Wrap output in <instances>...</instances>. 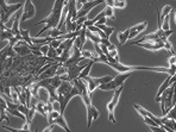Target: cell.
<instances>
[{
  "mask_svg": "<svg viewBox=\"0 0 176 132\" xmlns=\"http://www.w3.org/2000/svg\"><path fill=\"white\" fill-rule=\"evenodd\" d=\"M37 112V110H36V105L35 106H31L30 107V110H29V113H27V116H26V119H27V123L30 124L31 121H32V119H34V116H35V113Z\"/></svg>",
  "mask_w": 176,
  "mask_h": 132,
  "instance_id": "cell-27",
  "label": "cell"
},
{
  "mask_svg": "<svg viewBox=\"0 0 176 132\" xmlns=\"http://www.w3.org/2000/svg\"><path fill=\"white\" fill-rule=\"evenodd\" d=\"M105 2H106V5H107V6L113 7V8H114V1H113V0H106Z\"/></svg>",
  "mask_w": 176,
  "mask_h": 132,
  "instance_id": "cell-45",
  "label": "cell"
},
{
  "mask_svg": "<svg viewBox=\"0 0 176 132\" xmlns=\"http://www.w3.org/2000/svg\"><path fill=\"white\" fill-rule=\"evenodd\" d=\"M55 124H56L57 126H60V127H62L66 132H72V130H70L69 126H68L67 121H66V119H64V117H63V114H61L58 118L55 120Z\"/></svg>",
  "mask_w": 176,
  "mask_h": 132,
  "instance_id": "cell-15",
  "label": "cell"
},
{
  "mask_svg": "<svg viewBox=\"0 0 176 132\" xmlns=\"http://www.w3.org/2000/svg\"><path fill=\"white\" fill-rule=\"evenodd\" d=\"M100 44H101V45L107 46V48H109V46H111V45H112V43L109 42V38H101V40H100Z\"/></svg>",
  "mask_w": 176,
  "mask_h": 132,
  "instance_id": "cell-37",
  "label": "cell"
},
{
  "mask_svg": "<svg viewBox=\"0 0 176 132\" xmlns=\"http://www.w3.org/2000/svg\"><path fill=\"white\" fill-rule=\"evenodd\" d=\"M152 132H161V127L160 126H150Z\"/></svg>",
  "mask_w": 176,
  "mask_h": 132,
  "instance_id": "cell-44",
  "label": "cell"
},
{
  "mask_svg": "<svg viewBox=\"0 0 176 132\" xmlns=\"http://www.w3.org/2000/svg\"><path fill=\"white\" fill-rule=\"evenodd\" d=\"M176 64V56H170L169 59V66H175Z\"/></svg>",
  "mask_w": 176,
  "mask_h": 132,
  "instance_id": "cell-43",
  "label": "cell"
},
{
  "mask_svg": "<svg viewBox=\"0 0 176 132\" xmlns=\"http://www.w3.org/2000/svg\"><path fill=\"white\" fill-rule=\"evenodd\" d=\"M55 125H56V124H53V125H49V126H48V127H47V129H45V130L43 131V132H51V131H53V130H54Z\"/></svg>",
  "mask_w": 176,
  "mask_h": 132,
  "instance_id": "cell-46",
  "label": "cell"
},
{
  "mask_svg": "<svg viewBox=\"0 0 176 132\" xmlns=\"http://www.w3.org/2000/svg\"><path fill=\"white\" fill-rule=\"evenodd\" d=\"M58 67H60V63H55V64H53L48 70H45V72L43 73V75H42L41 78L42 79H51V78L56 76V73H57Z\"/></svg>",
  "mask_w": 176,
  "mask_h": 132,
  "instance_id": "cell-10",
  "label": "cell"
},
{
  "mask_svg": "<svg viewBox=\"0 0 176 132\" xmlns=\"http://www.w3.org/2000/svg\"><path fill=\"white\" fill-rule=\"evenodd\" d=\"M106 21H107V18H101V19L99 20L96 24H95V26H99V25H106Z\"/></svg>",
  "mask_w": 176,
  "mask_h": 132,
  "instance_id": "cell-42",
  "label": "cell"
},
{
  "mask_svg": "<svg viewBox=\"0 0 176 132\" xmlns=\"http://www.w3.org/2000/svg\"><path fill=\"white\" fill-rule=\"evenodd\" d=\"M164 49H167V50H168L173 56L176 55V53L173 50V45H171V43H170L169 40H165V42H164Z\"/></svg>",
  "mask_w": 176,
  "mask_h": 132,
  "instance_id": "cell-30",
  "label": "cell"
},
{
  "mask_svg": "<svg viewBox=\"0 0 176 132\" xmlns=\"http://www.w3.org/2000/svg\"><path fill=\"white\" fill-rule=\"evenodd\" d=\"M62 43H63V40H53L50 42L49 46H51V48H54V49H57V48H60V45H61Z\"/></svg>",
  "mask_w": 176,
  "mask_h": 132,
  "instance_id": "cell-31",
  "label": "cell"
},
{
  "mask_svg": "<svg viewBox=\"0 0 176 132\" xmlns=\"http://www.w3.org/2000/svg\"><path fill=\"white\" fill-rule=\"evenodd\" d=\"M82 2H83V7H82L81 11H79L77 12V19L79 18H83V17H86L89 12H90V10L93 8V7L98 6V5H100L101 2V0H98V1H89V0H82Z\"/></svg>",
  "mask_w": 176,
  "mask_h": 132,
  "instance_id": "cell-6",
  "label": "cell"
},
{
  "mask_svg": "<svg viewBox=\"0 0 176 132\" xmlns=\"http://www.w3.org/2000/svg\"><path fill=\"white\" fill-rule=\"evenodd\" d=\"M32 54L36 55V56H43V54H42L41 51H32Z\"/></svg>",
  "mask_w": 176,
  "mask_h": 132,
  "instance_id": "cell-48",
  "label": "cell"
},
{
  "mask_svg": "<svg viewBox=\"0 0 176 132\" xmlns=\"http://www.w3.org/2000/svg\"><path fill=\"white\" fill-rule=\"evenodd\" d=\"M83 81L87 83L88 93H89L90 95H92V93L94 92L96 88H99V85L95 82V79H94V78H92V76H87V78H85V79H83Z\"/></svg>",
  "mask_w": 176,
  "mask_h": 132,
  "instance_id": "cell-11",
  "label": "cell"
},
{
  "mask_svg": "<svg viewBox=\"0 0 176 132\" xmlns=\"http://www.w3.org/2000/svg\"><path fill=\"white\" fill-rule=\"evenodd\" d=\"M96 27H99L100 30H101L102 32L105 33L107 37H109L112 33L114 32V27H112V26H107V25H99V26H96Z\"/></svg>",
  "mask_w": 176,
  "mask_h": 132,
  "instance_id": "cell-23",
  "label": "cell"
},
{
  "mask_svg": "<svg viewBox=\"0 0 176 132\" xmlns=\"http://www.w3.org/2000/svg\"><path fill=\"white\" fill-rule=\"evenodd\" d=\"M77 8H76V1H69V16H72V20L76 21L77 20Z\"/></svg>",
  "mask_w": 176,
  "mask_h": 132,
  "instance_id": "cell-14",
  "label": "cell"
},
{
  "mask_svg": "<svg viewBox=\"0 0 176 132\" xmlns=\"http://www.w3.org/2000/svg\"><path fill=\"white\" fill-rule=\"evenodd\" d=\"M76 95L80 97V93H79V91H77V88L74 86L73 87V89H72V92L68 93L67 95H64V97H62L61 99H58V102H60V113H61V114H63L64 110H66V107H67V105L69 104V101L73 99L74 97H76Z\"/></svg>",
  "mask_w": 176,
  "mask_h": 132,
  "instance_id": "cell-4",
  "label": "cell"
},
{
  "mask_svg": "<svg viewBox=\"0 0 176 132\" xmlns=\"http://www.w3.org/2000/svg\"><path fill=\"white\" fill-rule=\"evenodd\" d=\"M170 79H171V76L170 75H168V78H167V80L163 82V85L160 88H158V91H157V97L155 98V101L156 102H160L161 101V95H162L163 93L165 92L168 88L170 87Z\"/></svg>",
  "mask_w": 176,
  "mask_h": 132,
  "instance_id": "cell-9",
  "label": "cell"
},
{
  "mask_svg": "<svg viewBox=\"0 0 176 132\" xmlns=\"http://www.w3.org/2000/svg\"><path fill=\"white\" fill-rule=\"evenodd\" d=\"M49 49H50V46L49 45H42L41 46V53L43 54V56H48Z\"/></svg>",
  "mask_w": 176,
  "mask_h": 132,
  "instance_id": "cell-38",
  "label": "cell"
},
{
  "mask_svg": "<svg viewBox=\"0 0 176 132\" xmlns=\"http://www.w3.org/2000/svg\"><path fill=\"white\" fill-rule=\"evenodd\" d=\"M2 127L5 130H7V131H11V132H31L30 130H24V129L18 130V129H13V127H10V126H5V125H2Z\"/></svg>",
  "mask_w": 176,
  "mask_h": 132,
  "instance_id": "cell-32",
  "label": "cell"
},
{
  "mask_svg": "<svg viewBox=\"0 0 176 132\" xmlns=\"http://www.w3.org/2000/svg\"><path fill=\"white\" fill-rule=\"evenodd\" d=\"M0 5H1V11H0V13H1V24L7 23L8 18L11 17V14H13L16 11H18L19 8L24 7L23 2H18V4H14V5L8 6V2L7 1H1Z\"/></svg>",
  "mask_w": 176,
  "mask_h": 132,
  "instance_id": "cell-2",
  "label": "cell"
},
{
  "mask_svg": "<svg viewBox=\"0 0 176 132\" xmlns=\"http://www.w3.org/2000/svg\"><path fill=\"white\" fill-rule=\"evenodd\" d=\"M87 108V127H90V124L93 121V112H92V105L86 107Z\"/></svg>",
  "mask_w": 176,
  "mask_h": 132,
  "instance_id": "cell-26",
  "label": "cell"
},
{
  "mask_svg": "<svg viewBox=\"0 0 176 132\" xmlns=\"http://www.w3.org/2000/svg\"><path fill=\"white\" fill-rule=\"evenodd\" d=\"M35 14H36L35 5L30 1V0H26V1L24 2L23 12H21V21H25V20H27V19L34 18Z\"/></svg>",
  "mask_w": 176,
  "mask_h": 132,
  "instance_id": "cell-5",
  "label": "cell"
},
{
  "mask_svg": "<svg viewBox=\"0 0 176 132\" xmlns=\"http://www.w3.org/2000/svg\"><path fill=\"white\" fill-rule=\"evenodd\" d=\"M131 73H123V74H118L117 76H115L114 79H113V82L115 83V86L117 88H119L120 86L124 85V82H125V80L129 78Z\"/></svg>",
  "mask_w": 176,
  "mask_h": 132,
  "instance_id": "cell-13",
  "label": "cell"
},
{
  "mask_svg": "<svg viewBox=\"0 0 176 132\" xmlns=\"http://www.w3.org/2000/svg\"><path fill=\"white\" fill-rule=\"evenodd\" d=\"M146 26H148V21H143V23H141V24H138V25H135V26L130 27L131 29V33H130V38H135V37H137L138 35L141 32H143L145 29H146Z\"/></svg>",
  "mask_w": 176,
  "mask_h": 132,
  "instance_id": "cell-8",
  "label": "cell"
},
{
  "mask_svg": "<svg viewBox=\"0 0 176 132\" xmlns=\"http://www.w3.org/2000/svg\"><path fill=\"white\" fill-rule=\"evenodd\" d=\"M29 110H30V107H27L26 105H19L18 106V111L19 112H21L24 116H27V113H29Z\"/></svg>",
  "mask_w": 176,
  "mask_h": 132,
  "instance_id": "cell-33",
  "label": "cell"
},
{
  "mask_svg": "<svg viewBox=\"0 0 176 132\" xmlns=\"http://www.w3.org/2000/svg\"><path fill=\"white\" fill-rule=\"evenodd\" d=\"M14 57L16 53H14V48L11 45H7L5 49L1 50V63H4V61L6 59V57Z\"/></svg>",
  "mask_w": 176,
  "mask_h": 132,
  "instance_id": "cell-12",
  "label": "cell"
},
{
  "mask_svg": "<svg viewBox=\"0 0 176 132\" xmlns=\"http://www.w3.org/2000/svg\"><path fill=\"white\" fill-rule=\"evenodd\" d=\"M113 50H117V46L114 44H112L111 46H109V51H113Z\"/></svg>",
  "mask_w": 176,
  "mask_h": 132,
  "instance_id": "cell-47",
  "label": "cell"
},
{
  "mask_svg": "<svg viewBox=\"0 0 176 132\" xmlns=\"http://www.w3.org/2000/svg\"><path fill=\"white\" fill-rule=\"evenodd\" d=\"M12 38H14V35L12 33L11 29H6L5 31H1V40H11Z\"/></svg>",
  "mask_w": 176,
  "mask_h": 132,
  "instance_id": "cell-21",
  "label": "cell"
},
{
  "mask_svg": "<svg viewBox=\"0 0 176 132\" xmlns=\"http://www.w3.org/2000/svg\"><path fill=\"white\" fill-rule=\"evenodd\" d=\"M130 33H131V29H127V30H125V31H123V32L118 33V40H119V44H120V45L125 44V42L129 40Z\"/></svg>",
  "mask_w": 176,
  "mask_h": 132,
  "instance_id": "cell-17",
  "label": "cell"
},
{
  "mask_svg": "<svg viewBox=\"0 0 176 132\" xmlns=\"http://www.w3.org/2000/svg\"><path fill=\"white\" fill-rule=\"evenodd\" d=\"M144 121H145L146 125H149V126H158L155 121H154L152 119H150L149 117H145V118H144Z\"/></svg>",
  "mask_w": 176,
  "mask_h": 132,
  "instance_id": "cell-36",
  "label": "cell"
},
{
  "mask_svg": "<svg viewBox=\"0 0 176 132\" xmlns=\"http://www.w3.org/2000/svg\"><path fill=\"white\" fill-rule=\"evenodd\" d=\"M73 87H74V85H72V82H70V81H63V82H62V85L60 86V88L57 89L58 99H61L62 97H64V95H67L68 93L72 92Z\"/></svg>",
  "mask_w": 176,
  "mask_h": 132,
  "instance_id": "cell-7",
  "label": "cell"
},
{
  "mask_svg": "<svg viewBox=\"0 0 176 132\" xmlns=\"http://www.w3.org/2000/svg\"><path fill=\"white\" fill-rule=\"evenodd\" d=\"M1 110V120H6L7 123H10V120H8V118H7L6 113H5V111L6 110H4V108H0Z\"/></svg>",
  "mask_w": 176,
  "mask_h": 132,
  "instance_id": "cell-41",
  "label": "cell"
},
{
  "mask_svg": "<svg viewBox=\"0 0 176 132\" xmlns=\"http://www.w3.org/2000/svg\"><path fill=\"white\" fill-rule=\"evenodd\" d=\"M87 20H88L87 17H83V18H79V19L76 20V23H77V25H79V26L83 27V24H85V23H86Z\"/></svg>",
  "mask_w": 176,
  "mask_h": 132,
  "instance_id": "cell-39",
  "label": "cell"
},
{
  "mask_svg": "<svg viewBox=\"0 0 176 132\" xmlns=\"http://www.w3.org/2000/svg\"><path fill=\"white\" fill-rule=\"evenodd\" d=\"M61 116V113L57 112V111H53V112H50L49 114H48V123H49V125H53V124H55V120Z\"/></svg>",
  "mask_w": 176,
  "mask_h": 132,
  "instance_id": "cell-20",
  "label": "cell"
},
{
  "mask_svg": "<svg viewBox=\"0 0 176 132\" xmlns=\"http://www.w3.org/2000/svg\"><path fill=\"white\" fill-rule=\"evenodd\" d=\"M123 91V86H120L119 88H117L114 91V94H113V98L112 100L109 102V105H107V110H109V121H112V123H115V118H114V110L117 105H118V101H119V95H120V93Z\"/></svg>",
  "mask_w": 176,
  "mask_h": 132,
  "instance_id": "cell-3",
  "label": "cell"
},
{
  "mask_svg": "<svg viewBox=\"0 0 176 132\" xmlns=\"http://www.w3.org/2000/svg\"><path fill=\"white\" fill-rule=\"evenodd\" d=\"M162 29L163 31H169L170 30V25H169V16L168 17H165L164 19H163V24H162Z\"/></svg>",
  "mask_w": 176,
  "mask_h": 132,
  "instance_id": "cell-29",
  "label": "cell"
},
{
  "mask_svg": "<svg viewBox=\"0 0 176 132\" xmlns=\"http://www.w3.org/2000/svg\"><path fill=\"white\" fill-rule=\"evenodd\" d=\"M37 99H38V101H43V102H48L50 100V94H49L47 88H39Z\"/></svg>",
  "mask_w": 176,
  "mask_h": 132,
  "instance_id": "cell-16",
  "label": "cell"
},
{
  "mask_svg": "<svg viewBox=\"0 0 176 132\" xmlns=\"http://www.w3.org/2000/svg\"><path fill=\"white\" fill-rule=\"evenodd\" d=\"M109 56L119 61V54H118V50H113V51H109Z\"/></svg>",
  "mask_w": 176,
  "mask_h": 132,
  "instance_id": "cell-40",
  "label": "cell"
},
{
  "mask_svg": "<svg viewBox=\"0 0 176 132\" xmlns=\"http://www.w3.org/2000/svg\"><path fill=\"white\" fill-rule=\"evenodd\" d=\"M175 23H176V12H175Z\"/></svg>",
  "mask_w": 176,
  "mask_h": 132,
  "instance_id": "cell-49",
  "label": "cell"
},
{
  "mask_svg": "<svg viewBox=\"0 0 176 132\" xmlns=\"http://www.w3.org/2000/svg\"><path fill=\"white\" fill-rule=\"evenodd\" d=\"M94 63H95L94 61H93V59H90V61H89V63L87 64V67H86V68H85V69H83V70L81 72V74H80V78H79V79H82V80H83L85 78L89 76V72H90V68H92V66H93Z\"/></svg>",
  "mask_w": 176,
  "mask_h": 132,
  "instance_id": "cell-19",
  "label": "cell"
},
{
  "mask_svg": "<svg viewBox=\"0 0 176 132\" xmlns=\"http://www.w3.org/2000/svg\"><path fill=\"white\" fill-rule=\"evenodd\" d=\"M63 7H64V1H55L54 2V7L51 10L50 14L45 19L41 20L38 23L35 24V26H38V25H42V24H45V27H43L39 32L36 35V38H38L42 33L47 30H53V29H58L60 26V21H61V16H62V11H63Z\"/></svg>",
  "mask_w": 176,
  "mask_h": 132,
  "instance_id": "cell-1",
  "label": "cell"
},
{
  "mask_svg": "<svg viewBox=\"0 0 176 132\" xmlns=\"http://www.w3.org/2000/svg\"><path fill=\"white\" fill-rule=\"evenodd\" d=\"M165 117H167L168 119H173V120H175L176 121V106H174L169 112L165 114Z\"/></svg>",
  "mask_w": 176,
  "mask_h": 132,
  "instance_id": "cell-28",
  "label": "cell"
},
{
  "mask_svg": "<svg viewBox=\"0 0 176 132\" xmlns=\"http://www.w3.org/2000/svg\"><path fill=\"white\" fill-rule=\"evenodd\" d=\"M86 36H87V38H89V40L93 42V44H100V37H98L96 35H94V33L89 32L87 30V32H86Z\"/></svg>",
  "mask_w": 176,
  "mask_h": 132,
  "instance_id": "cell-25",
  "label": "cell"
},
{
  "mask_svg": "<svg viewBox=\"0 0 176 132\" xmlns=\"http://www.w3.org/2000/svg\"><path fill=\"white\" fill-rule=\"evenodd\" d=\"M63 35H66V33L61 31V30H58V29H53V30H49V32H48V37H50V38H54V40H58L61 36Z\"/></svg>",
  "mask_w": 176,
  "mask_h": 132,
  "instance_id": "cell-18",
  "label": "cell"
},
{
  "mask_svg": "<svg viewBox=\"0 0 176 132\" xmlns=\"http://www.w3.org/2000/svg\"><path fill=\"white\" fill-rule=\"evenodd\" d=\"M45 104H47V102L38 101V102H37V105H36V110H37V112H38V113H41L42 116H44V117H48L47 113H45V110H44V107H45Z\"/></svg>",
  "mask_w": 176,
  "mask_h": 132,
  "instance_id": "cell-24",
  "label": "cell"
},
{
  "mask_svg": "<svg viewBox=\"0 0 176 132\" xmlns=\"http://www.w3.org/2000/svg\"><path fill=\"white\" fill-rule=\"evenodd\" d=\"M104 14H105V17L106 18H111V19H115V16H114V8L113 7H109V6H106L104 8Z\"/></svg>",
  "mask_w": 176,
  "mask_h": 132,
  "instance_id": "cell-22",
  "label": "cell"
},
{
  "mask_svg": "<svg viewBox=\"0 0 176 132\" xmlns=\"http://www.w3.org/2000/svg\"><path fill=\"white\" fill-rule=\"evenodd\" d=\"M114 7H117V8H125L126 7V1L117 0V1H114Z\"/></svg>",
  "mask_w": 176,
  "mask_h": 132,
  "instance_id": "cell-34",
  "label": "cell"
},
{
  "mask_svg": "<svg viewBox=\"0 0 176 132\" xmlns=\"http://www.w3.org/2000/svg\"><path fill=\"white\" fill-rule=\"evenodd\" d=\"M92 112H93V120H96V119L99 118V116H100V112H99L98 108L94 107L93 105H92Z\"/></svg>",
  "mask_w": 176,
  "mask_h": 132,
  "instance_id": "cell-35",
  "label": "cell"
}]
</instances>
